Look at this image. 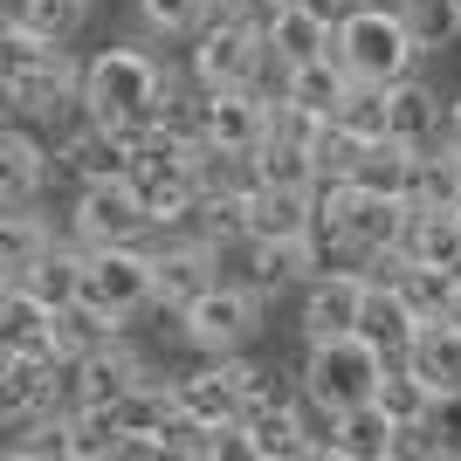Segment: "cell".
Instances as JSON below:
<instances>
[{
  "instance_id": "1",
  "label": "cell",
  "mask_w": 461,
  "mask_h": 461,
  "mask_svg": "<svg viewBox=\"0 0 461 461\" xmlns=\"http://www.w3.org/2000/svg\"><path fill=\"white\" fill-rule=\"evenodd\" d=\"M173 96V69L152 56V49H131V41H111L83 62V117L96 124H117V131H152L158 111Z\"/></svg>"
},
{
  "instance_id": "2",
  "label": "cell",
  "mask_w": 461,
  "mask_h": 461,
  "mask_svg": "<svg viewBox=\"0 0 461 461\" xmlns=\"http://www.w3.org/2000/svg\"><path fill=\"white\" fill-rule=\"evenodd\" d=\"M0 90L14 104V117L35 124V117H56L62 104H83V69L69 56V41H49L28 21L7 14V28H0Z\"/></svg>"
},
{
  "instance_id": "3",
  "label": "cell",
  "mask_w": 461,
  "mask_h": 461,
  "mask_svg": "<svg viewBox=\"0 0 461 461\" xmlns=\"http://www.w3.org/2000/svg\"><path fill=\"white\" fill-rule=\"evenodd\" d=\"M330 56L345 62L358 83H406V77H413V62H420L427 49L413 41L400 0H393V7L358 0L351 14H338V49H330Z\"/></svg>"
},
{
  "instance_id": "4",
  "label": "cell",
  "mask_w": 461,
  "mask_h": 461,
  "mask_svg": "<svg viewBox=\"0 0 461 461\" xmlns=\"http://www.w3.org/2000/svg\"><path fill=\"white\" fill-rule=\"evenodd\" d=\"M385 372H393V351L379 345V338H366V330H338V338H317L303 358V385L317 393V400H330L338 413H351V406H372L379 400Z\"/></svg>"
},
{
  "instance_id": "5",
  "label": "cell",
  "mask_w": 461,
  "mask_h": 461,
  "mask_svg": "<svg viewBox=\"0 0 461 461\" xmlns=\"http://www.w3.org/2000/svg\"><path fill=\"white\" fill-rule=\"evenodd\" d=\"M83 303H96L117 324H131L138 310H152L158 303V249H145V241L83 249Z\"/></svg>"
},
{
  "instance_id": "6",
  "label": "cell",
  "mask_w": 461,
  "mask_h": 461,
  "mask_svg": "<svg viewBox=\"0 0 461 461\" xmlns=\"http://www.w3.org/2000/svg\"><path fill=\"white\" fill-rule=\"evenodd\" d=\"M255 330H262V289H255V283H234V276L207 283L186 310H179V338H186L193 351H207V358L249 351Z\"/></svg>"
},
{
  "instance_id": "7",
  "label": "cell",
  "mask_w": 461,
  "mask_h": 461,
  "mask_svg": "<svg viewBox=\"0 0 461 461\" xmlns=\"http://www.w3.org/2000/svg\"><path fill=\"white\" fill-rule=\"evenodd\" d=\"M269 21L249 14H213L193 41V83L200 90H241V83H262L269 69Z\"/></svg>"
},
{
  "instance_id": "8",
  "label": "cell",
  "mask_w": 461,
  "mask_h": 461,
  "mask_svg": "<svg viewBox=\"0 0 461 461\" xmlns=\"http://www.w3.org/2000/svg\"><path fill=\"white\" fill-rule=\"evenodd\" d=\"M83 249H111V241H152V207L138 193L131 173H111V179H83L77 186V213H69Z\"/></svg>"
},
{
  "instance_id": "9",
  "label": "cell",
  "mask_w": 461,
  "mask_h": 461,
  "mask_svg": "<svg viewBox=\"0 0 461 461\" xmlns=\"http://www.w3.org/2000/svg\"><path fill=\"white\" fill-rule=\"evenodd\" d=\"M406 228H413V200H393V193H372L351 179V200H345V249L358 262L385 249H406Z\"/></svg>"
},
{
  "instance_id": "10",
  "label": "cell",
  "mask_w": 461,
  "mask_h": 461,
  "mask_svg": "<svg viewBox=\"0 0 461 461\" xmlns=\"http://www.w3.org/2000/svg\"><path fill=\"white\" fill-rule=\"evenodd\" d=\"M138 379H152V366L131 351V338H111V345L69 358V400L77 406H117Z\"/></svg>"
},
{
  "instance_id": "11",
  "label": "cell",
  "mask_w": 461,
  "mask_h": 461,
  "mask_svg": "<svg viewBox=\"0 0 461 461\" xmlns=\"http://www.w3.org/2000/svg\"><path fill=\"white\" fill-rule=\"evenodd\" d=\"M158 310H186L207 283H221V249L200 234H158Z\"/></svg>"
},
{
  "instance_id": "12",
  "label": "cell",
  "mask_w": 461,
  "mask_h": 461,
  "mask_svg": "<svg viewBox=\"0 0 461 461\" xmlns=\"http://www.w3.org/2000/svg\"><path fill=\"white\" fill-rule=\"evenodd\" d=\"M366 289H372V276H358V269L310 276V289H303V338H310V345L366 324Z\"/></svg>"
},
{
  "instance_id": "13",
  "label": "cell",
  "mask_w": 461,
  "mask_h": 461,
  "mask_svg": "<svg viewBox=\"0 0 461 461\" xmlns=\"http://www.w3.org/2000/svg\"><path fill=\"white\" fill-rule=\"evenodd\" d=\"M338 49V21L317 7V0H289L269 14V56L276 69H296V62H317Z\"/></svg>"
},
{
  "instance_id": "14",
  "label": "cell",
  "mask_w": 461,
  "mask_h": 461,
  "mask_svg": "<svg viewBox=\"0 0 461 461\" xmlns=\"http://www.w3.org/2000/svg\"><path fill=\"white\" fill-rule=\"evenodd\" d=\"M56 317L62 310L49 296H35L28 283H0V351H41V358H62L56 351Z\"/></svg>"
},
{
  "instance_id": "15",
  "label": "cell",
  "mask_w": 461,
  "mask_h": 461,
  "mask_svg": "<svg viewBox=\"0 0 461 461\" xmlns=\"http://www.w3.org/2000/svg\"><path fill=\"white\" fill-rule=\"evenodd\" d=\"M56 173V152H41V138L28 131V117L0 131V207H35L41 179Z\"/></svg>"
},
{
  "instance_id": "16",
  "label": "cell",
  "mask_w": 461,
  "mask_h": 461,
  "mask_svg": "<svg viewBox=\"0 0 461 461\" xmlns=\"http://www.w3.org/2000/svg\"><path fill=\"white\" fill-rule=\"evenodd\" d=\"M317 221V186H255L249 193V241H296Z\"/></svg>"
},
{
  "instance_id": "17",
  "label": "cell",
  "mask_w": 461,
  "mask_h": 461,
  "mask_svg": "<svg viewBox=\"0 0 461 461\" xmlns=\"http://www.w3.org/2000/svg\"><path fill=\"white\" fill-rule=\"evenodd\" d=\"M124 166H131V131L96 124V117H83V131L62 138V152H56V173H77V186L83 179H111Z\"/></svg>"
},
{
  "instance_id": "18",
  "label": "cell",
  "mask_w": 461,
  "mask_h": 461,
  "mask_svg": "<svg viewBox=\"0 0 461 461\" xmlns=\"http://www.w3.org/2000/svg\"><path fill=\"white\" fill-rule=\"evenodd\" d=\"M400 366H413L434 393H461V317H427L400 351Z\"/></svg>"
},
{
  "instance_id": "19",
  "label": "cell",
  "mask_w": 461,
  "mask_h": 461,
  "mask_svg": "<svg viewBox=\"0 0 461 461\" xmlns=\"http://www.w3.org/2000/svg\"><path fill=\"white\" fill-rule=\"evenodd\" d=\"M351 83H358V77H351L338 56H317V62L283 69V96L303 117H338V111H345V96H351Z\"/></svg>"
},
{
  "instance_id": "20",
  "label": "cell",
  "mask_w": 461,
  "mask_h": 461,
  "mask_svg": "<svg viewBox=\"0 0 461 461\" xmlns=\"http://www.w3.org/2000/svg\"><path fill=\"white\" fill-rule=\"evenodd\" d=\"M393 138H406L413 152L434 145V138H447V104H441L434 83H420V77L393 83Z\"/></svg>"
},
{
  "instance_id": "21",
  "label": "cell",
  "mask_w": 461,
  "mask_h": 461,
  "mask_svg": "<svg viewBox=\"0 0 461 461\" xmlns=\"http://www.w3.org/2000/svg\"><path fill=\"white\" fill-rule=\"evenodd\" d=\"M413 207H461V145L455 138H434L413 152Z\"/></svg>"
},
{
  "instance_id": "22",
  "label": "cell",
  "mask_w": 461,
  "mask_h": 461,
  "mask_svg": "<svg viewBox=\"0 0 461 461\" xmlns=\"http://www.w3.org/2000/svg\"><path fill=\"white\" fill-rule=\"evenodd\" d=\"M366 338H379L385 351H393V358H400L406 345H413V330H420V310L406 303V289L400 283H379V276H372V289H366Z\"/></svg>"
},
{
  "instance_id": "23",
  "label": "cell",
  "mask_w": 461,
  "mask_h": 461,
  "mask_svg": "<svg viewBox=\"0 0 461 461\" xmlns=\"http://www.w3.org/2000/svg\"><path fill=\"white\" fill-rule=\"evenodd\" d=\"M131 427L117 406H69V461H117Z\"/></svg>"
},
{
  "instance_id": "24",
  "label": "cell",
  "mask_w": 461,
  "mask_h": 461,
  "mask_svg": "<svg viewBox=\"0 0 461 461\" xmlns=\"http://www.w3.org/2000/svg\"><path fill=\"white\" fill-rule=\"evenodd\" d=\"M241 441H249L255 461H289V455H303V420H296V400L255 406L249 420H241Z\"/></svg>"
},
{
  "instance_id": "25",
  "label": "cell",
  "mask_w": 461,
  "mask_h": 461,
  "mask_svg": "<svg viewBox=\"0 0 461 461\" xmlns=\"http://www.w3.org/2000/svg\"><path fill=\"white\" fill-rule=\"evenodd\" d=\"M385 455H400V420L379 400L351 406L345 427H338V461H385Z\"/></svg>"
},
{
  "instance_id": "26",
  "label": "cell",
  "mask_w": 461,
  "mask_h": 461,
  "mask_svg": "<svg viewBox=\"0 0 461 461\" xmlns=\"http://www.w3.org/2000/svg\"><path fill=\"white\" fill-rule=\"evenodd\" d=\"M406 255H413V262H441V269H461V207H413Z\"/></svg>"
},
{
  "instance_id": "27",
  "label": "cell",
  "mask_w": 461,
  "mask_h": 461,
  "mask_svg": "<svg viewBox=\"0 0 461 461\" xmlns=\"http://www.w3.org/2000/svg\"><path fill=\"white\" fill-rule=\"evenodd\" d=\"M49 221H41L35 207H0V283H14L35 255H49Z\"/></svg>"
},
{
  "instance_id": "28",
  "label": "cell",
  "mask_w": 461,
  "mask_h": 461,
  "mask_svg": "<svg viewBox=\"0 0 461 461\" xmlns=\"http://www.w3.org/2000/svg\"><path fill=\"white\" fill-rule=\"evenodd\" d=\"M213 14H221V0H138V28L152 41H200Z\"/></svg>"
},
{
  "instance_id": "29",
  "label": "cell",
  "mask_w": 461,
  "mask_h": 461,
  "mask_svg": "<svg viewBox=\"0 0 461 461\" xmlns=\"http://www.w3.org/2000/svg\"><path fill=\"white\" fill-rule=\"evenodd\" d=\"M255 173H262V186H324L317 158H310V138L296 131H269V145L255 152Z\"/></svg>"
},
{
  "instance_id": "30",
  "label": "cell",
  "mask_w": 461,
  "mask_h": 461,
  "mask_svg": "<svg viewBox=\"0 0 461 461\" xmlns=\"http://www.w3.org/2000/svg\"><path fill=\"white\" fill-rule=\"evenodd\" d=\"M351 179H358V186H372V193L406 200V193H413V145H406V138H372Z\"/></svg>"
},
{
  "instance_id": "31",
  "label": "cell",
  "mask_w": 461,
  "mask_h": 461,
  "mask_svg": "<svg viewBox=\"0 0 461 461\" xmlns=\"http://www.w3.org/2000/svg\"><path fill=\"white\" fill-rule=\"evenodd\" d=\"M400 289H406V303L420 310V324H427V317H455V303H461V269H441V262H406Z\"/></svg>"
},
{
  "instance_id": "32",
  "label": "cell",
  "mask_w": 461,
  "mask_h": 461,
  "mask_svg": "<svg viewBox=\"0 0 461 461\" xmlns=\"http://www.w3.org/2000/svg\"><path fill=\"white\" fill-rule=\"evenodd\" d=\"M310 158H317V179H351L358 158H366V138L345 131L338 117H317L310 124Z\"/></svg>"
},
{
  "instance_id": "33",
  "label": "cell",
  "mask_w": 461,
  "mask_h": 461,
  "mask_svg": "<svg viewBox=\"0 0 461 461\" xmlns=\"http://www.w3.org/2000/svg\"><path fill=\"white\" fill-rule=\"evenodd\" d=\"M400 14L427 56H441V49L461 41V0H400Z\"/></svg>"
},
{
  "instance_id": "34",
  "label": "cell",
  "mask_w": 461,
  "mask_h": 461,
  "mask_svg": "<svg viewBox=\"0 0 461 461\" xmlns=\"http://www.w3.org/2000/svg\"><path fill=\"white\" fill-rule=\"evenodd\" d=\"M338 124H345V131H358L366 145H372V138H393V83H351Z\"/></svg>"
},
{
  "instance_id": "35",
  "label": "cell",
  "mask_w": 461,
  "mask_h": 461,
  "mask_svg": "<svg viewBox=\"0 0 461 461\" xmlns=\"http://www.w3.org/2000/svg\"><path fill=\"white\" fill-rule=\"evenodd\" d=\"M379 406L406 427V420H427V413L441 406V393H434L413 366H400V358H393V372H385V385H379Z\"/></svg>"
},
{
  "instance_id": "36",
  "label": "cell",
  "mask_w": 461,
  "mask_h": 461,
  "mask_svg": "<svg viewBox=\"0 0 461 461\" xmlns=\"http://www.w3.org/2000/svg\"><path fill=\"white\" fill-rule=\"evenodd\" d=\"M14 21H28L49 41H77L90 28V0H14Z\"/></svg>"
},
{
  "instance_id": "37",
  "label": "cell",
  "mask_w": 461,
  "mask_h": 461,
  "mask_svg": "<svg viewBox=\"0 0 461 461\" xmlns=\"http://www.w3.org/2000/svg\"><path fill=\"white\" fill-rule=\"evenodd\" d=\"M434 420L447 427V441H455V455H461V393H441V406H434Z\"/></svg>"
},
{
  "instance_id": "38",
  "label": "cell",
  "mask_w": 461,
  "mask_h": 461,
  "mask_svg": "<svg viewBox=\"0 0 461 461\" xmlns=\"http://www.w3.org/2000/svg\"><path fill=\"white\" fill-rule=\"evenodd\" d=\"M221 14H249V21H269L276 0H221Z\"/></svg>"
},
{
  "instance_id": "39",
  "label": "cell",
  "mask_w": 461,
  "mask_h": 461,
  "mask_svg": "<svg viewBox=\"0 0 461 461\" xmlns=\"http://www.w3.org/2000/svg\"><path fill=\"white\" fill-rule=\"evenodd\" d=\"M455 317H461V303H455Z\"/></svg>"
}]
</instances>
